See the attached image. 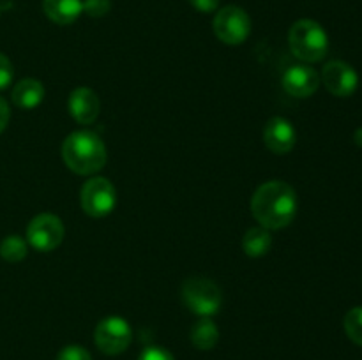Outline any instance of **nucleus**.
<instances>
[{
	"label": "nucleus",
	"mask_w": 362,
	"mask_h": 360,
	"mask_svg": "<svg viewBox=\"0 0 362 360\" xmlns=\"http://www.w3.org/2000/svg\"><path fill=\"white\" fill-rule=\"evenodd\" d=\"M251 212L264 228H286L297 214L296 191L281 180L262 184L251 198Z\"/></svg>",
	"instance_id": "1"
},
{
	"label": "nucleus",
	"mask_w": 362,
	"mask_h": 360,
	"mask_svg": "<svg viewBox=\"0 0 362 360\" xmlns=\"http://www.w3.org/2000/svg\"><path fill=\"white\" fill-rule=\"evenodd\" d=\"M62 159L71 172L78 175H94L106 164V147L98 134L76 131L64 140Z\"/></svg>",
	"instance_id": "2"
},
{
	"label": "nucleus",
	"mask_w": 362,
	"mask_h": 360,
	"mask_svg": "<svg viewBox=\"0 0 362 360\" xmlns=\"http://www.w3.org/2000/svg\"><path fill=\"white\" fill-rule=\"evenodd\" d=\"M288 44L293 55L304 62H320L329 52V37L320 23L299 20L288 32Z\"/></svg>",
	"instance_id": "3"
},
{
	"label": "nucleus",
	"mask_w": 362,
	"mask_h": 360,
	"mask_svg": "<svg viewBox=\"0 0 362 360\" xmlns=\"http://www.w3.org/2000/svg\"><path fill=\"white\" fill-rule=\"evenodd\" d=\"M184 304L191 313L209 318L221 309L223 293L214 281L207 277H189L180 289Z\"/></svg>",
	"instance_id": "4"
},
{
	"label": "nucleus",
	"mask_w": 362,
	"mask_h": 360,
	"mask_svg": "<svg viewBox=\"0 0 362 360\" xmlns=\"http://www.w3.org/2000/svg\"><path fill=\"white\" fill-rule=\"evenodd\" d=\"M80 203L85 214L90 215V217H105V215L112 214V210L115 208V187L110 180L103 179V176L87 180L81 187Z\"/></svg>",
	"instance_id": "5"
},
{
	"label": "nucleus",
	"mask_w": 362,
	"mask_h": 360,
	"mask_svg": "<svg viewBox=\"0 0 362 360\" xmlns=\"http://www.w3.org/2000/svg\"><path fill=\"white\" fill-rule=\"evenodd\" d=\"M214 32L225 44H243L251 32V18L243 7L226 6L214 18Z\"/></svg>",
	"instance_id": "6"
},
{
	"label": "nucleus",
	"mask_w": 362,
	"mask_h": 360,
	"mask_svg": "<svg viewBox=\"0 0 362 360\" xmlns=\"http://www.w3.org/2000/svg\"><path fill=\"white\" fill-rule=\"evenodd\" d=\"M133 339L129 323L120 316H108L98 323L94 330L95 346L105 355H119L126 352Z\"/></svg>",
	"instance_id": "7"
},
{
	"label": "nucleus",
	"mask_w": 362,
	"mask_h": 360,
	"mask_svg": "<svg viewBox=\"0 0 362 360\" xmlns=\"http://www.w3.org/2000/svg\"><path fill=\"white\" fill-rule=\"evenodd\" d=\"M62 221L53 214H39L30 221L27 228V242L41 253L57 249L64 240Z\"/></svg>",
	"instance_id": "8"
},
{
	"label": "nucleus",
	"mask_w": 362,
	"mask_h": 360,
	"mask_svg": "<svg viewBox=\"0 0 362 360\" xmlns=\"http://www.w3.org/2000/svg\"><path fill=\"white\" fill-rule=\"evenodd\" d=\"M322 81L325 88L336 97H350L359 87V74L350 64L341 60H332L325 64L322 71Z\"/></svg>",
	"instance_id": "9"
},
{
	"label": "nucleus",
	"mask_w": 362,
	"mask_h": 360,
	"mask_svg": "<svg viewBox=\"0 0 362 360\" xmlns=\"http://www.w3.org/2000/svg\"><path fill=\"white\" fill-rule=\"evenodd\" d=\"M283 88L286 94L293 95V97H310L320 87V76L317 71L304 64H297V66L288 67L283 74Z\"/></svg>",
	"instance_id": "10"
},
{
	"label": "nucleus",
	"mask_w": 362,
	"mask_h": 360,
	"mask_svg": "<svg viewBox=\"0 0 362 360\" xmlns=\"http://www.w3.org/2000/svg\"><path fill=\"white\" fill-rule=\"evenodd\" d=\"M296 127L283 116H274L264 127V143L274 154H288L296 147Z\"/></svg>",
	"instance_id": "11"
},
{
	"label": "nucleus",
	"mask_w": 362,
	"mask_h": 360,
	"mask_svg": "<svg viewBox=\"0 0 362 360\" xmlns=\"http://www.w3.org/2000/svg\"><path fill=\"white\" fill-rule=\"evenodd\" d=\"M67 106H69V113L73 115V119L83 126H90L92 122H95V119L99 116V109H101L98 94L87 87H80L71 92Z\"/></svg>",
	"instance_id": "12"
},
{
	"label": "nucleus",
	"mask_w": 362,
	"mask_h": 360,
	"mask_svg": "<svg viewBox=\"0 0 362 360\" xmlns=\"http://www.w3.org/2000/svg\"><path fill=\"white\" fill-rule=\"evenodd\" d=\"M45 14L57 25H71L83 13V0H42Z\"/></svg>",
	"instance_id": "13"
},
{
	"label": "nucleus",
	"mask_w": 362,
	"mask_h": 360,
	"mask_svg": "<svg viewBox=\"0 0 362 360\" xmlns=\"http://www.w3.org/2000/svg\"><path fill=\"white\" fill-rule=\"evenodd\" d=\"M13 102L21 109H34L45 99V87L41 81L34 80V78H25V80L18 81L13 88Z\"/></svg>",
	"instance_id": "14"
},
{
	"label": "nucleus",
	"mask_w": 362,
	"mask_h": 360,
	"mask_svg": "<svg viewBox=\"0 0 362 360\" xmlns=\"http://www.w3.org/2000/svg\"><path fill=\"white\" fill-rule=\"evenodd\" d=\"M272 247V235L271 229L264 226L250 228L243 239V249L250 258H260L271 251Z\"/></svg>",
	"instance_id": "15"
},
{
	"label": "nucleus",
	"mask_w": 362,
	"mask_h": 360,
	"mask_svg": "<svg viewBox=\"0 0 362 360\" xmlns=\"http://www.w3.org/2000/svg\"><path fill=\"white\" fill-rule=\"evenodd\" d=\"M219 341V330L216 323L209 318H202L191 328V342L197 346L198 349H212Z\"/></svg>",
	"instance_id": "16"
},
{
	"label": "nucleus",
	"mask_w": 362,
	"mask_h": 360,
	"mask_svg": "<svg viewBox=\"0 0 362 360\" xmlns=\"http://www.w3.org/2000/svg\"><path fill=\"white\" fill-rule=\"evenodd\" d=\"M28 253V242L20 235H7L0 242V256L9 263H18L25 260Z\"/></svg>",
	"instance_id": "17"
},
{
	"label": "nucleus",
	"mask_w": 362,
	"mask_h": 360,
	"mask_svg": "<svg viewBox=\"0 0 362 360\" xmlns=\"http://www.w3.org/2000/svg\"><path fill=\"white\" fill-rule=\"evenodd\" d=\"M345 332L356 344L362 346V307H354L345 314Z\"/></svg>",
	"instance_id": "18"
},
{
	"label": "nucleus",
	"mask_w": 362,
	"mask_h": 360,
	"mask_svg": "<svg viewBox=\"0 0 362 360\" xmlns=\"http://www.w3.org/2000/svg\"><path fill=\"white\" fill-rule=\"evenodd\" d=\"M112 7L110 0H83V13H87L92 18H101Z\"/></svg>",
	"instance_id": "19"
},
{
	"label": "nucleus",
	"mask_w": 362,
	"mask_h": 360,
	"mask_svg": "<svg viewBox=\"0 0 362 360\" xmlns=\"http://www.w3.org/2000/svg\"><path fill=\"white\" fill-rule=\"evenodd\" d=\"M57 360H92L90 353L83 348V346L71 344L66 346V348L60 349Z\"/></svg>",
	"instance_id": "20"
},
{
	"label": "nucleus",
	"mask_w": 362,
	"mask_h": 360,
	"mask_svg": "<svg viewBox=\"0 0 362 360\" xmlns=\"http://www.w3.org/2000/svg\"><path fill=\"white\" fill-rule=\"evenodd\" d=\"M13 64H11V60L4 53H0V90L9 87L11 81H13Z\"/></svg>",
	"instance_id": "21"
},
{
	"label": "nucleus",
	"mask_w": 362,
	"mask_h": 360,
	"mask_svg": "<svg viewBox=\"0 0 362 360\" xmlns=\"http://www.w3.org/2000/svg\"><path fill=\"white\" fill-rule=\"evenodd\" d=\"M138 360H175L172 353L165 348H159V346H148L141 352V355L138 356Z\"/></svg>",
	"instance_id": "22"
},
{
	"label": "nucleus",
	"mask_w": 362,
	"mask_h": 360,
	"mask_svg": "<svg viewBox=\"0 0 362 360\" xmlns=\"http://www.w3.org/2000/svg\"><path fill=\"white\" fill-rule=\"evenodd\" d=\"M189 4L200 13H214L219 7V0H189Z\"/></svg>",
	"instance_id": "23"
},
{
	"label": "nucleus",
	"mask_w": 362,
	"mask_h": 360,
	"mask_svg": "<svg viewBox=\"0 0 362 360\" xmlns=\"http://www.w3.org/2000/svg\"><path fill=\"white\" fill-rule=\"evenodd\" d=\"M9 119H11L9 104H7L6 99L0 97V133H4V129H6L7 124H9Z\"/></svg>",
	"instance_id": "24"
},
{
	"label": "nucleus",
	"mask_w": 362,
	"mask_h": 360,
	"mask_svg": "<svg viewBox=\"0 0 362 360\" xmlns=\"http://www.w3.org/2000/svg\"><path fill=\"white\" fill-rule=\"evenodd\" d=\"M356 143L361 145V147H362V127H361V129L356 131Z\"/></svg>",
	"instance_id": "25"
}]
</instances>
